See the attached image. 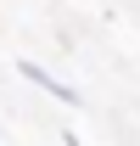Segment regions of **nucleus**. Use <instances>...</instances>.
I'll return each instance as SVG.
<instances>
[{
  "label": "nucleus",
  "mask_w": 140,
  "mask_h": 146,
  "mask_svg": "<svg viewBox=\"0 0 140 146\" xmlns=\"http://www.w3.org/2000/svg\"><path fill=\"white\" fill-rule=\"evenodd\" d=\"M17 73H22V79H28V84H39V90H45V96H56L62 107H84V96L73 90L67 79H56V73H45V68H39V62H17Z\"/></svg>",
  "instance_id": "nucleus-1"
},
{
  "label": "nucleus",
  "mask_w": 140,
  "mask_h": 146,
  "mask_svg": "<svg viewBox=\"0 0 140 146\" xmlns=\"http://www.w3.org/2000/svg\"><path fill=\"white\" fill-rule=\"evenodd\" d=\"M62 146H84V141H79V135H73V129H67V135H62Z\"/></svg>",
  "instance_id": "nucleus-2"
}]
</instances>
